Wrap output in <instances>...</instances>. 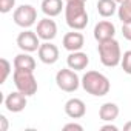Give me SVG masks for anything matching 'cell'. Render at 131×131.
Wrapping results in <instances>:
<instances>
[{
    "mask_svg": "<svg viewBox=\"0 0 131 131\" xmlns=\"http://www.w3.org/2000/svg\"><path fill=\"white\" fill-rule=\"evenodd\" d=\"M85 3L86 2H80V0L65 2V20L67 25L74 31H82L88 25V13Z\"/></svg>",
    "mask_w": 131,
    "mask_h": 131,
    "instance_id": "cell-1",
    "label": "cell"
},
{
    "mask_svg": "<svg viewBox=\"0 0 131 131\" xmlns=\"http://www.w3.org/2000/svg\"><path fill=\"white\" fill-rule=\"evenodd\" d=\"M82 82V88L96 97H103L110 93L111 83L108 80V77L99 71H86L83 74V77L80 79Z\"/></svg>",
    "mask_w": 131,
    "mask_h": 131,
    "instance_id": "cell-2",
    "label": "cell"
},
{
    "mask_svg": "<svg viewBox=\"0 0 131 131\" xmlns=\"http://www.w3.org/2000/svg\"><path fill=\"white\" fill-rule=\"evenodd\" d=\"M97 51H99V57L103 67L106 68H114L120 63L122 60V51H120V45L116 39H110L105 42H99L97 45Z\"/></svg>",
    "mask_w": 131,
    "mask_h": 131,
    "instance_id": "cell-3",
    "label": "cell"
},
{
    "mask_svg": "<svg viewBox=\"0 0 131 131\" xmlns=\"http://www.w3.org/2000/svg\"><path fill=\"white\" fill-rule=\"evenodd\" d=\"M14 85L17 91L23 93L25 96H34L37 93V80L34 77V71H23V70H14L13 74Z\"/></svg>",
    "mask_w": 131,
    "mask_h": 131,
    "instance_id": "cell-4",
    "label": "cell"
},
{
    "mask_svg": "<svg viewBox=\"0 0 131 131\" xmlns=\"http://www.w3.org/2000/svg\"><path fill=\"white\" fill-rule=\"evenodd\" d=\"M80 83L82 82H80L79 76L71 68H62L56 74V85L62 91H65V93H74V91H77V88H79Z\"/></svg>",
    "mask_w": 131,
    "mask_h": 131,
    "instance_id": "cell-5",
    "label": "cell"
},
{
    "mask_svg": "<svg viewBox=\"0 0 131 131\" xmlns=\"http://www.w3.org/2000/svg\"><path fill=\"white\" fill-rule=\"evenodd\" d=\"M13 20L17 26L28 29L37 22V9L32 5H20L19 8L14 9Z\"/></svg>",
    "mask_w": 131,
    "mask_h": 131,
    "instance_id": "cell-6",
    "label": "cell"
},
{
    "mask_svg": "<svg viewBox=\"0 0 131 131\" xmlns=\"http://www.w3.org/2000/svg\"><path fill=\"white\" fill-rule=\"evenodd\" d=\"M17 46L25 51V52H34V51H39L40 48V37L37 36L36 31H31V29H25L22 31L19 36H17Z\"/></svg>",
    "mask_w": 131,
    "mask_h": 131,
    "instance_id": "cell-7",
    "label": "cell"
},
{
    "mask_svg": "<svg viewBox=\"0 0 131 131\" xmlns=\"http://www.w3.org/2000/svg\"><path fill=\"white\" fill-rule=\"evenodd\" d=\"M36 32H37V36H39L42 40L51 42V40H54L56 36H57V25H56V22L52 20V17H45V19L39 20Z\"/></svg>",
    "mask_w": 131,
    "mask_h": 131,
    "instance_id": "cell-8",
    "label": "cell"
},
{
    "mask_svg": "<svg viewBox=\"0 0 131 131\" xmlns=\"http://www.w3.org/2000/svg\"><path fill=\"white\" fill-rule=\"evenodd\" d=\"M39 59L45 65H54L59 60V48L51 42H43L37 51Z\"/></svg>",
    "mask_w": 131,
    "mask_h": 131,
    "instance_id": "cell-9",
    "label": "cell"
},
{
    "mask_svg": "<svg viewBox=\"0 0 131 131\" xmlns=\"http://www.w3.org/2000/svg\"><path fill=\"white\" fill-rule=\"evenodd\" d=\"M26 97L28 96H25L23 93H20V91H14V93H9L8 96H6V99H5V106H6V110L9 111V113H20V111H23L25 110V106H26Z\"/></svg>",
    "mask_w": 131,
    "mask_h": 131,
    "instance_id": "cell-10",
    "label": "cell"
},
{
    "mask_svg": "<svg viewBox=\"0 0 131 131\" xmlns=\"http://www.w3.org/2000/svg\"><path fill=\"white\" fill-rule=\"evenodd\" d=\"M62 43H63V48L67 51H70V52L80 51L83 48V45H85V37H83L82 32L73 29L71 32H67L63 36V42Z\"/></svg>",
    "mask_w": 131,
    "mask_h": 131,
    "instance_id": "cell-11",
    "label": "cell"
},
{
    "mask_svg": "<svg viewBox=\"0 0 131 131\" xmlns=\"http://www.w3.org/2000/svg\"><path fill=\"white\" fill-rule=\"evenodd\" d=\"M114 36H116L114 23H111L110 20H102V22L96 23V26H94V39L97 42H105V40L114 39Z\"/></svg>",
    "mask_w": 131,
    "mask_h": 131,
    "instance_id": "cell-12",
    "label": "cell"
},
{
    "mask_svg": "<svg viewBox=\"0 0 131 131\" xmlns=\"http://www.w3.org/2000/svg\"><path fill=\"white\" fill-rule=\"evenodd\" d=\"M65 113L71 119H82L86 114V105L82 99L73 97V99L67 100V103H65Z\"/></svg>",
    "mask_w": 131,
    "mask_h": 131,
    "instance_id": "cell-13",
    "label": "cell"
},
{
    "mask_svg": "<svg viewBox=\"0 0 131 131\" xmlns=\"http://www.w3.org/2000/svg\"><path fill=\"white\" fill-rule=\"evenodd\" d=\"M67 65H68V68H71L74 71H82V70H85L90 65V57H88L86 52L73 51L67 57Z\"/></svg>",
    "mask_w": 131,
    "mask_h": 131,
    "instance_id": "cell-14",
    "label": "cell"
},
{
    "mask_svg": "<svg viewBox=\"0 0 131 131\" xmlns=\"http://www.w3.org/2000/svg\"><path fill=\"white\" fill-rule=\"evenodd\" d=\"M14 70H23V71H34L36 70V60L29 52H20L14 57Z\"/></svg>",
    "mask_w": 131,
    "mask_h": 131,
    "instance_id": "cell-15",
    "label": "cell"
},
{
    "mask_svg": "<svg viewBox=\"0 0 131 131\" xmlns=\"http://www.w3.org/2000/svg\"><path fill=\"white\" fill-rule=\"evenodd\" d=\"M40 8L46 17H57L62 9H65V3L62 0H42Z\"/></svg>",
    "mask_w": 131,
    "mask_h": 131,
    "instance_id": "cell-16",
    "label": "cell"
},
{
    "mask_svg": "<svg viewBox=\"0 0 131 131\" xmlns=\"http://www.w3.org/2000/svg\"><path fill=\"white\" fill-rule=\"evenodd\" d=\"M99 117L103 122H114L119 117V106L113 102H106L99 110Z\"/></svg>",
    "mask_w": 131,
    "mask_h": 131,
    "instance_id": "cell-17",
    "label": "cell"
},
{
    "mask_svg": "<svg viewBox=\"0 0 131 131\" xmlns=\"http://www.w3.org/2000/svg\"><path fill=\"white\" fill-rule=\"evenodd\" d=\"M96 6H97V13L105 19L114 16L117 13V9H119V6H117V3L114 0H97Z\"/></svg>",
    "mask_w": 131,
    "mask_h": 131,
    "instance_id": "cell-18",
    "label": "cell"
},
{
    "mask_svg": "<svg viewBox=\"0 0 131 131\" xmlns=\"http://www.w3.org/2000/svg\"><path fill=\"white\" fill-rule=\"evenodd\" d=\"M117 16H119V20L122 23H129L131 22V0H125L123 3L119 5Z\"/></svg>",
    "mask_w": 131,
    "mask_h": 131,
    "instance_id": "cell-19",
    "label": "cell"
},
{
    "mask_svg": "<svg viewBox=\"0 0 131 131\" xmlns=\"http://www.w3.org/2000/svg\"><path fill=\"white\" fill-rule=\"evenodd\" d=\"M120 65H122V70H123V73H126V74H131V49L123 52V56H122V60H120Z\"/></svg>",
    "mask_w": 131,
    "mask_h": 131,
    "instance_id": "cell-20",
    "label": "cell"
},
{
    "mask_svg": "<svg viewBox=\"0 0 131 131\" xmlns=\"http://www.w3.org/2000/svg\"><path fill=\"white\" fill-rule=\"evenodd\" d=\"M0 65H2V77H0V83H5L9 73H11V63L6 59H0Z\"/></svg>",
    "mask_w": 131,
    "mask_h": 131,
    "instance_id": "cell-21",
    "label": "cell"
},
{
    "mask_svg": "<svg viewBox=\"0 0 131 131\" xmlns=\"http://www.w3.org/2000/svg\"><path fill=\"white\" fill-rule=\"evenodd\" d=\"M14 6H16V0H0V13L2 14L13 11Z\"/></svg>",
    "mask_w": 131,
    "mask_h": 131,
    "instance_id": "cell-22",
    "label": "cell"
},
{
    "mask_svg": "<svg viewBox=\"0 0 131 131\" xmlns=\"http://www.w3.org/2000/svg\"><path fill=\"white\" fill-rule=\"evenodd\" d=\"M122 36L131 42V22L129 23H122Z\"/></svg>",
    "mask_w": 131,
    "mask_h": 131,
    "instance_id": "cell-23",
    "label": "cell"
},
{
    "mask_svg": "<svg viewBox=\"0 0 131 131\" xmlns=\"http://www.w3.org/2000/svg\"><path fill=\"white\" fill-rule=\"evenodd\" d=\"M63 129H65V131H68V129H76V131H82V129H83V126H82V125H79V123H74V122H73V123H67V125L63 126Z\"/></svg>",
    "mask_w": 131,
    "mask_h": 131,
    "instance_id": "cell-24",
    "label": "cell"
},
{
    "mask_svg": "<svg viewBox=\"0 0 131 131\" xmlns=\"http://www.w3.org/2000/svg\"><path fill=\"white\" fill-rule=\"evenodd\" d=\"M0 131H6L8 129V120H6V117L3 116V114H0Z\"/></svg>",
    "mask_w": 131,
    "mask_h": 131,
    "instance_id": "cell-25",
    "label": "cell"
},
{
    "mask_svg": "<svg viewBox=\"0 0 131 131\" xmlns=\"http://www.w3.org/2000/svg\"><path fill=\"white\" fill-rule=\"evenodd\" d=\"M100 129H102V131H119V128H117L116 125H113L111 122L106 123V125H103V126H100Z\"/></svg>",
    "mask_w": 131,
    "mask_h": 131,
    "instance_id": "cell-26",
    "label": "cell"
},
{
    "mask_svg": "<svg viewBox=\"0 0 131 131\" xmlns=\"http://www.w3.org/2000/svg\"><path fill=\"white\" fill-rule=\"evenodd\" d=\"M123 129H125V131H131V122H126V123L123 125Z\"/></svg>",
    "mask_w": 131,
    "mask_h": 131,
    "instance_id": "cell-27",
    "label": "cell"
},
{
    "mask_svg": "<svg viewBox=\"0 0 131 131\" xmlns=\"http://www.w3.org/2000/svg\"><path fill=\"white\" fill-rule=\"evenodd\" d=\"M114 2H116L117 5H120V3H123V2H125V0H114Z\"/></svg>",
    "mask_w": 131,
    "mask_h": 131,
    "instance_id": "cell-28",
    "label": "cell"
},
{
    "mask_svg": "<svg viewBox=\"0 0 131 131\" xmlns=\"http://www.w3.org/2000/svg\"><path fill=\"white\" fill-rule=\"evenodd\" d=\"M65 2H71V0H65ZM80 2H86V0H80Z\"/></svg>",
    "mask_w": 131,
    "mask_h": 131,
    "instance_id": "cell-29",
    "label": "cell"
}]
</instances>
